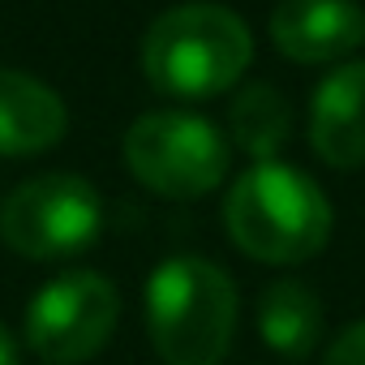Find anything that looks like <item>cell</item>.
<instances>
[{"mask_svg":"<svg viewBox=\"0 0 365 365\" xmlns=\"http://www.w3.org/2000/svg\"><path fill=\"white\" fill-rule=\"evenodd\" d=\"M258 335L279 356H309L322 339V301L301 279H279L258 297Z\"/></svg>","mask_w":365,"mask_h":365,"instance_id":"30bf717a","label":"cell"},{"mask_svg":"<svg viewBox=\"0 0 365 365\" xmlns=\"http://www.w3.org/2000/svg\"><path fill=\"white\" fill-rule=\"evenodd\" d=\"M120 318V292L99 271H65L48 279L26 305V344L48 365H78L95 356Z\"/></svg>","mask_w":365,"mask_h":365,"instance_id":"8992f818","label":"cell"},{"mask_svg":"<svg viewBox=\"0 0 365 365\" xmlns=\"http://www.w3.org/2000/svg\"><path fill=\"white\" fill-rule=\"evenodd\" d=\"M146 331L163 365H220L237 331V284L207 258H168L146 279Z\"/></svg>","mask_w":365,"mask_h":365,"instance_id":"3957f363","label":"cell"},{"mask_svg":"<svg viewBox=\"0 0 365 365\" xmlns=\"http://www.w3.org/2000/svg\"><path fill=\"white\" fill-rule=\"evenodd\" d=\"M125 168L159 198H202L228 176V138L194 112H146L125 129Z\"/></svg>","mask_w":365,"mask_h":365,"instance_id":"277c9868","label":"cell"},{"mask_svg":"<svg viewBox=\"0 0 365 365\" xmlns=\"http://www.w3.org/2000/svg\"><path fill=\"white\" fill-rule=\"evenodd\" d=\"M69 129L61 95L18 69H0V155H43Z\"/></svg>","mask_w":365,"mask_h":365,"instance_id":"9c48e42d","label":"cell"},{"mask_svg":"<svg viewBox=\"0 0 365 365\" xmlns=\"http://www.w3.org/2000/svg\"><path fill=\"white\" fill-rule=\"evenodd\" d=\"M309 146L322 163L365 168V61L335 65L309 103Z\"/></svg>","mask_w":365,"mask_h":365,"instance_id":"ba28073f","label":"cell"},{"mask_svg":"<svg viewBox=\"0 0 365 365\" xmlns=\"http://www.w3.org/2000/svg\"><path fill=\"white\" fill-rule=\"evenodd\" d=\"M322 365H365V318H361V322H348V327L331 339Z\"/></svg>","mask_w":365,"mask_h":365,"instance_id":"7c38bea8","label":"cell"},{"mask_svg":"<svg viewBox=\"0 0 365 365\" xmlns=\"http://www.w3.org/2000/svg\"><path fill=\"white\" fill-rule=\"evenodd\" d=\"M228 133H232V142H237L254 163H267V159L279 155V146H284L288 133H292V103L279 95V86H271V82H250L245 91L232 95Z\"/></svg>","mask_w":365,"mask_h":365,"instance_id":"8fae6325","label":"cell"},{"mask_svg":"<svg viewBox=\"0 0 365 365\" xmlns=\"http://www.w3.org/2000/svg\"><path fill=\"white\" fill-rule=\"evenodd\" d=\"M254 61V35L224 5H176L142 39V73L172 99H215L232 91Z\"/></svg>","mask_w":365,"mask_h":365,"instance_id":"7a4b0ae2","label":"cell"},{"mask_svg":"<svg viewBox=\"0 0 365 365\" xmlns=\"http://www.w3.org/2000/svg\"><path fill=\"white\" fill-rule=\"evenodd\" d=\"M103 228L99 190L73 172L31 176L0 202V241L31 262L73 258Z\"/></svg>","mask_w":365,"mask_h":365,"instance_id":"5b68a950","label":"cell"},{"mask_svg":"<svg viewBox=\"0 0 365 365\" xmlns=\"http://www.w3.org/2000/svg\"><path fill=\"white\" fill-rule=\"evenodd\" d=\"M22 361V348H18V335L0 322V365H18Z\"/></svg>","mask_w":365,"mask_h":365,"instance_id":"4fadbf2b","label":"cell"},{"mask_svg":"<svg viewBox=\"0 0 365 365\" xmlns=\"http://www.w3.org/2000/svg\"><path fill=\"white\" fill-rule=\"evenodd\" d=\"M331 202L301 168L279 159L254 163L224 198V228L241 254L267 267H292L331 241Z\"/></svg>","mask_w":365,"mask_h":365,"instance_id":"6da1fadb","label":"cell"},{"mask_svg":"<svg viewBox=\"0 0 365 365\" xmlns=\"http://www.w3.org/2000/svg\"><path fill=\"white\" fill-rule=\"evenodd\" d=\"M271 43L297 65H335L365 43V9L356 0H279Z\"/></svg>","mask_w":365,"mask_h":365,"instance_id":"52a82bcc","label":"cell"}]
</instances>
